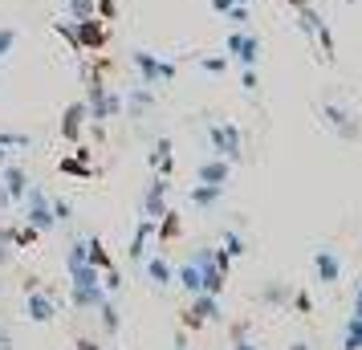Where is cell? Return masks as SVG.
<instances>
[{"label": "cell", "mask_w": 362, "mask_h": 350, "mask_svg": "<svg viewBox=\"0 0 362 350\" xmlns=\"http://www.w3.org/2000/svg\"><path fill=\"white\" fill-rule=\"evenodd\" d=\"M29 192V175L17 163H0V204H17Z\"/></svg>", "instance_id": "obj_6"}, {"label": "cell", "mask_w": 362, "mask_h": 350, "mask_svg": "<svg viewBox=\"0 0 362 350\" xmlns=\"http://www.w3.org/2000/svg\"><path fill=\"white\" fill-rule=\"evenodd\" d=\"M232 4H236V0H212V8H216V13H228Z\"/></svg>", "instance_id": "obj_40"}, {"label": "cell", "mask_w": 362, "mask_h": 350, "mask_svg": "<svg viewBox=\"0 0 362 350\" xmlns=\"http://www.w3.org/2000/svg\"><path fill=\"white\" fill-rule=\"evenodd\" d=\"M62 171H66V175H90V151L78 147V155H66V159H62Z\"/></svg>", "instance_id": "obj_22"}, {"label": "cell", "mask_w": 362, "mask_h": 350, "mask_svg": "<svg viewBox=\"0 0 362 350\" xmlns=\"http://www.w3.org/2000/svg\"><path fill=\"white\" fill-rule=\"evenodd\" d=\"M78 350H102V346L94 342V338H78Z\"/></svg>", "instance_id": "obj_39"}, {"label": "cell", "mask_w": 362, "mask_h": 350, "mask_svg": "<svg viewBox=\"0 0 362 350\" xmlns=\"http://www.w3.org/2000/svg\"><path fill=\"white\" fill-rule=\"evenodd\" d=\"M208 143H212V155L228 159V163H240L245 139H240V127H236V122H224V118L208 122Z\"/></svg>", "instance_id": "obj_1"}, {"label": "cell", "mask_w": 362, "mask_h": 350, "mask_svg": "<svg viewBox=\"0 0 362 350\" xmlns=\"http://www.w3.org/2000/svg\"><path fill=\"white\" fill-rule=\"evenodd\" d=\"M220 245H224V252H228V257H240V252H245V240H240L236 233H224V240H220Z\"/></svg>", "instance_id": "obj_31"}, {"label": "cell", "mask_w": 362, "mask_h": 350, "mask_svg": "<svg viewBox=\"0 0 362 350\" xmlns=\"http://www.w3.org/2000/svg\"><path fill=\"white\" fill-rule=\"evenodd\" d=\"M4 261H8V249H4V245H0V265H4Z\"/></svg>", "instance_id": "obj_44"}, {"label": "cell", "mask_w": 362, "mask_h": 350, "mask_svg": "<svg viewBox=\"0 0 362 350\" xmlns=\"http://www.w3.org/2000/svg\"><path fill=\"white\" fill-rule=\"evenodd\" d=\"M66 8H69V21L98 17V8H94V0H66Z\"/></svg>", "instance_id": "obj_27"}, {"label": "cell", "mask_w": 362, "mask_h": 350, "mask_svg": "<svg viewBox=\"0 0 362 350\" xmlns=\"http://www.w3.org/2000/svg\"><path fill=\"white\" fill-rule=\"evenodd\" d=\"M175 236H180V216H175V212H163V216H159V245L175 240Z\"/></svg>", "instance_id": "obj_23"}, {"label": "cell", "mask_w": 362, "mask_h": 350, "mask_svg": "<svg viewBox=\"0 0 362 350\" xmlns=\"http://www.w3.org/2000/svg\"><path fill=\"white\" fill-rule=\"evenodd\" d=\"M94 8H98V17H102V21H115V13H118L115 0H94Z\"/></svg>", "instance_id": "obj_36"}, {"label": "cell", "mask_w": 362, "mask_h": 350, "mask_svg": "<svg viewBox=\"0 0 362 350\" xmlns=\"http://www.w3.org/2000/svg\"><path fill=\"white\" fill-rule=\"evenodd\" d=\"M163 212H167V175H155L151 187H147V196H143V216L159 224Z\"/></svg>", "instance_id": "obj_11"}, {"label": "cell", "mask_w": 362, "mask_h": 350, "mask_svg": "<svg viewBox=\"0 0 362 350\" xmlns=\"http://www.w3.org/2000/svg\"><path fill=\"white\" fill-rule=\"evenodd\" d=\"M25 224H33L37 233H49L53 224V200L45 196V187L29 184V192H25Z\"/></svg>", "instance_id": "obj_4"}, {"label": "cell", "mask_w": 362, "mask_h": 350, "mask_svg": "<svg viewBox=\"0 0 362 350\" xmlns=\"http://www.w3.org/2000/svg\"><path fill=\"white\" fill-rule=\"evenodd\" d=\"M220 196H224V187H216V184L192 187V204H196V208H212V204H220Z\"/></svg>", "instance_id": "obj_21"}, {"label": "cell", "mask_w": 362, "mask_h": 350, "mask_svg": "<svg viewBox=\"0 0 362 350\" xmlns=\"http://www.w3.org/2000/svg\"><path fill=\"white\" fill-rule=\"evenodd\" d=\"M110 350H118V346H110Z\"/></svg>", "instance_id": "obj_46"}, {"label": "cell", "mask_w": 362, "mask_h": 350, "mask_svg": "<svg viewBox=\"0 0 362 350\" xmlns=\"http://www.w3.org/2000/svg\"><path fill=\"white\" fill-rule=\"evenodd\" d=\"M147 277H151V285L167 289V285H175V269L167 265V257H147Z\"/></svg>", "instance_id": "obj_14"}, {"label": "cell", "mask_w": 362, "mask_h": 350, "mask_svg": "<svg viewBox=\"0 0 362 350\" xmlns=\"http://www.w3.org/2000/svg\"><path fill=\"white\" fill-rule=\"evenodd\" d=\"M90 265L102 269V273H106V269H115V261H110V252L102 249V240H98V236L90 240Z\"/></svg>", "instance_id": "obj_25"}, {"label": "cell", "mask_w": 362, "mask_h": 350, "mask_svg": "<svg viewBox=\"0 0 362 350\" xmlns=\"http://www.w3.org/2000/svg\"><path fill=\"white\" fill-rule=\"evenodd\" d=\"M98 314H102V326H106V334H118V326H122V317H118V310H115V301L106 298L98 305Z\"/></svg>", "instance_id": "obj_26"}, {"label": "cell", "mask_w": 362, "mask_h": 350, "mask_svg": "<svg viewBox=\"0 0 362 350\" xmlns=\"http://www.w3.org/2000/svg\"><path fill=\"white\" fill-rule=\"evenodd\" d=\"M0 147L21 151V147H33V139H29V134H17V131H0Z\"/></svg>", "instance_id": "obj_28"}, {"label": "cell", "mask_w": 362, "mask_h": 350, "mask_svg": "<svg viewBox=\"0 0 362 350\" xmlns=\"http://www.w3.org/2000/svg\"><path fill=\"white\" fill-rule=\"evenodd\" d=\"M131 62H134V69H139V78H143V86H167V82H175V62H163L159 53H151V49H134L131 53Z\"/></svg>", "instance_id": "obj_2"}, {"label": "cell", "mask_w": 362, "mask_h": 350, "mask_svg": "<svg viewBox=\"0 0 362 350\" xmlns=\"http://www.w3.org/2000/svg\"><path fill=\"white\" fill-rule=\"evenodd\" d=\"M240 86H245V94H257V90H261V78H257V66H245V69H240Z\"/></svg>", "instance_id": "obj_30"}, {"label": "cell", "mask_w": 362, "mask_h": 350, "mask_svg": "<svg viewBox=\"0 0 362 350\" xmlns=\"http://www.w3.org/2000/svg\"><path fill=\"white\" fill-rule=\"evenodd\" d=\"M224 57L228 62H236V66L245 69V66H257L261 62V37H252L248 29H232L228 33V41H224Z\"/></svg>", "instance_id": "obj_5"}, {"label": "cell", "mask_w": 362, "mask_h": 350, "mask_svg": "<svg viewBox=\"0 0 362 350\" xmlns=\"http://www.w3.org/2000/svg\"><path fill=\"white\" fill-rule=\"evenodd\" d=\"M313 273H317V281L322 285H338L342 281V252L322 245V249H313Z\"/></svg>", "instance_id": "obj_8"}, {"label": "cell", "mask_w": 362, "mask_h": 350, "mask_svg": "<svg viewBox=\"0 0 362 350\" xmlns=\"http://www.w3.org/2000/svg\"><path fill=\"white\" fill-rule=\"evenodd\" d=\"M4 159H8V151H4V147H0V163H4Z\"/></svg>", "instance_id": "obj_45"}, {"label": "cell", "mask_w": 362, "mask_h": 350, "mask_svg": "<svg viewBox=\"0 0 362 350\" xmlns=\"http://www.w3.org/2000/svg\"><path fill=\"white\" fill-rule=\"evenodd\" d=\"M82 118H86V102H74L66 115H62V134H66L69 143L78 139V131H82Z\"/></svg>", "instance_id": "obj_16"}, {"label": "cell", "mask_w": 362, "mask_h": 350, "mask_svg": "<svg viewBox=\"0 0 362 350\" xmlns=\"http://www.w3.org/2000/svg\"><path fill=\"white\" fill-rule=\"evenodd\" d=\"M102 289H106V293H118V289H122V277H118V269H106V273H102Z\"/></svg>", "instance_id": "obj_33"}, {"label": "cell", "mask_w": 362, "mask_h": 350, "mask_svg": "<svg viewBox=\"0 0 362 350\" xmlns=\"http://www.w3.org/2000/svg\"><path fill=\"white\" fill-rule=\"evenodd\" d=\"M293 310H301V314H313V298H310V293H293Z\"/></svg>", "instance_id": "obj_37"}, {"label": "cell", "mask_w": 362, "mask_h": 350, "mask_svg": "<svg viewBox=\"0 0 362 350\" xmlns=\"http://www.w3.org/2000/svg\"><path fill=\"white\" fill-rule=\"evenodd\" d=\"M232 350H257V346H252L248 338H240V334H236V342H232Z\"/></svg>", "instance_id": "obj_38"}, {"label": "cell", "mask_w": 362, "mask_h": 350, "mask_svg": "<svg viewBox=\"0 0 362 350\" xmlns=\"http://www.w3.org/2000/svg\"><path fill=\"white\" fill-rule=\"evenodd\" d=\"M151 167H155V175H171V143L167 139H159L155 147H151Z\"/></svg>", "instance_id": "obj_18"}, {"label": "cell", "mask_w": 362, "mask_h": 350, "mask_svg": "<svg viewBox=\"0 0 362 350\" xmlns=\"http://www.w3.org/2000/svg\"><path fill=\"white\" fill-rule=\"evenodd\" d=\"M78 265H90V240H78V245L66 252V273L78 269Z\"/></svg>", "instance_id": "obj_24"}, {"label": "cell", "mask_w": 362, "mask_h": 350, "mask_svg": "<svg viewBox=\"0 0 362 350\" xmlns=\"http://www.w3.org/2000/svg\"><path fill=\"white\" fill-rule=\"evenodd\" d=\"M151 102H155V90H151V86H139V90H131V98L122 102V106L131 110V118H139V115L151 106Z\"/></svg>", "instance_id": "obj_20"}, {"label": "cell", "mask_w": 362, "mask_h": 350, "mask_svg": "<svg viewBox=\"0 0 362 350\" xmlns=\"http://www.w3.org/2000/svg\"><path fill=\"white\" fill-rule=\"evenodd\" d=\"M53 220H74V204L69 200H53Z\"/></svg>", "instance_id": "obj_35"}, {"label": "cell", "mask_w": 362, "mask_h": 350, "mask_svg": "<svg viewBox=\"0 0 362 350\" xmlns=\"http://www.w3.org/2000/svg\"><path fill=\"white\" fill-rule=\"evenodd\" d=\"M175 285H183V289H187L192 298H196V293H204V273H199L196 261H187V265L175 269Z\"/></svg>", "instance_id": "obj_13"}, {"label": "cell", "mask_w": 362, "mask_h": 350, "mask_svg": "<svg viewBox=\"0 0 362 350\" xmlns=\"http://www.w3.org/2000/svg\"><path fill=\"white\" fill-rule=\"evenodd\" d=\"M25 293H29V298H25V314L33 317V322H53V317H57V301L49 298V293H41V289H25Z\"/></svg>", "instance_id": "obj_12"}, {"label": "cell", "mask_w": 362, "mask_h": 350, "mask_svg": "<svg viewBox=\"0 0 362 350\" xmlns=\"http://www.w3.org/2000/svg\"><path fill=\"white\" fill-rule=\"evenodd\" d=\"M155 233V220H139V228H134V240H131V261H143V252H147V240Z\"/></svg>", "instance_id": "obj_17"}, {"label": "cell", "mask_w": 362, "mask_h": 350, "mask_svg": "<svg viewBox=\"0 0 362 350\" xmlns=\"http://www.w3.org/2000/svg\"><path fill=\"white\" fill-rule=\"evenodd\" d=\"M216 317H220V301H216L212 293H196L192 310L183 314V326H187V330H199L204 322H216Z\"/></svg>", "instance_id": "obj_9"}, {"label": "cell", "mask_w": 362, "mask_h": 350, "mask_svg": "<svg viewBox=\"0 0 362 350\" xmlns=\"http://www.w3.org/2000/svg\"><path fill=\"white\" fill-rule=\"evenodd\" d=\"M69 301H74L78 310H98L102 301H106V289H102V285H90V289H74V285H69Z\"/></svg>", "instance_id": "obj_15"}, {"label": "cell", "mask_w": 362, "mask_h": 350, "mask_svg": "<svg viewBox=\"0 0 362 350\" xmlns=\"http://www.w3.org/2000/svg\"><path fill=\"white\" fill-rule=\"evenodd\" d=\"M13 45H17V29L13 25H0V62L13 53Z\"/></svg>", "instance_id": "obj_29"}, {"label": "cell", "mask_w": 362, "mask_h": 350, "mask_svg": "<svg viewBox=\"0 0 362 350\" xmlns=\"http://www.w3.org/2000/svg\"><path fill=\"white\" fill-rule=\"evenodd\" d=\"M74 29H78V53H98L106 45V21L102 17H86V21H74Z\"/></svg>", "instance_id": "obj_7"}, {"label": "cell", "mask_w": 362, "mask_h": 350, "mask_svg": "<svg viewBox=\"0 0 362 350\" xmlns=\"http://www.w3.org/2000/svg\"><path fill=\"white\" fill-rule=\"evenodd\" d=\"M354 314L362 317V281H358V293H354Z\"/></svg>", "instance_id": "obj_41"}, {"label": "cell", "mask_w": 362, "mask_h": 350, "mask_svg": "<svg viewBox=\"0 0 362 350\" xmlns=\"http://www.w3.org/2000/svg\"><path fill=\"white\" fill-rule=\"evenodd\" d=\"M285 4H293V8H305V4H313V0H285Z\"/></svg>", "instance_id": "obj_42"}, {"label": "cell", "mask_w": 362, "mask_h": 350, "mask_svg": "<svg viewBox=\"0 0 362 350\" xmlns=\"http://www.w3.org/2000/svg\"><path fill=\"white\" fill-rule=\"evenodd\" d=\"M228 180H232V163L228 159H220V155H212V159H204V163L196 167V184L228 187Z\"/></svg>", "instance_id": "obj_10"}, {"label": "cell", "mask_w": 362, "mask_h": 350, "mask_svg": "<svg viewBox=\"0 0 362 350\" xmlns=\"http://www.w3.org/2000/svg\"><path fill=\"white\" fill-rule=\"evenodd\" d=\"M317 115H322V122H326V131H334L338 139H346V143H354V139H362V122L346 106H338V102H322L317 106Z\"/></svg>", "instance_id": "obj_3"}, {"label": "cell", "mask_w": 362, "mask_h": 350, "mask_svg": "<svg viewBox=\"0 0 362 350\" xmlns=\"http://www.w3.org/2000/svg\"><path fill=\"white\" fill-rule=\"evenodd\" d=\"M199 69H208V74H224V69H228V57H199Z\"/></svg>", "instance_id": "obj_32"}, {"label": "cell", "mask_w": 362, "mask_h": 350, "mask_svg": "<svg viewBox=\"0 0 362 350\" xmlns=\"http://www.w3.org/2000/svg\"><path fill=\"white\" fill-rule=\"evenodd\" d=\"M342 350H362V317L350 314L342 326Z\"/></svg>", "instance_id": "obj_19"}, {"label": "cell", "mask_w": 362, "mask_h": 350, "mask_svg": "<svg viewBox=\"0 0 362 350\" xmlns=\"http://www.w3.org/2000/svg\"><path fill=\"white\" fill-rule=\"evenodd\" d=\"M224 17H228L232 25H236V29H245V21H248V8H245V4H232V8L224 13Z\"/></svg>", "instance_id": "obj_34"}, {"label": "cell", "mask_w": 362, "mask_h": 350, "mask_svg": "<svg viewBox=\"0 0 362 350\" xmlns=\"http://www.w3.org/2000/svg\"><path fill=\"white\" fill-rule=\"evenodd\" d=\"M289 350H313V346H310V342H293Z\"/></svg>", "instance_id": "obj_43"}]
</instances>
